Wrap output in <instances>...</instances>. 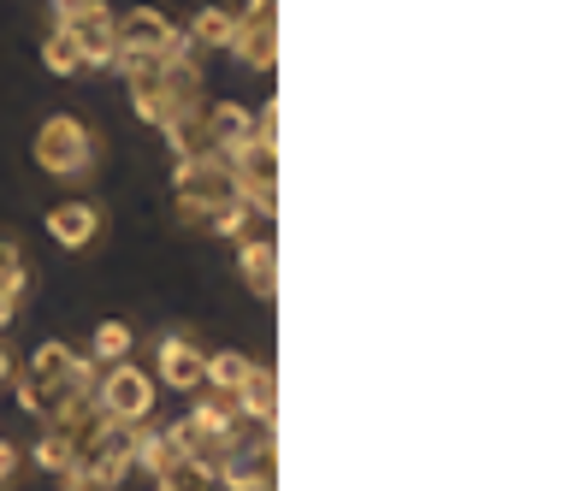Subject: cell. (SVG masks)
Instances as JSON below:
<instances>
[{
    "instance_id": "obj_1",
    "label": "cell",
    "mask_w": 568,
    "mask_h": 491,
    "mask_svg": "<svg viewBox=\"0 0 568 491\" xmlns=\"http://www.w3.org/2000/svg\"><path fill=\"white\" fill-rule=\"evenodd\" d=\"M124 90H131V108L142 125L166 131L172 119H184L195 108H207V78H202V48L190 37L172 48L166 60H142L124 65Z\"/></svg>"
},
{
    "instance_id": "obj_2",
    "label": "cell",
    "mask_w": 568,
    "mask_h": 491,
    "mask_svg": "<svg viewBox=\"0 0 568 491\" xmlns=\"http://www.w3.org/2000/svg\"><path fill=\"white\" fill-rule=\"evenodd\" d=\"M30 154H36V166H42L48 178H89L95 161H101V131L78 113H53V119H42Z\"/></svg>"
},
{
    "instance_id": "obj_3",
    "label": "cell",
    "mask_w": 568,
    "mask_h": 491,
    "mask_svg": "<svg viewBox=\"0 0 568 491\" xmlns=\"http://www.w3.org/2000/svg\"><path fill=\"white\" fill-rule=\"evenodd\" d=\"M172 190H178V207H190V214H213V207H237L243 202V184L231 161L220 154H207V161H178L172 166Z\"/></svg>"
},
{
    "instance_id": "obj_4",
    "label": "cell",
    "mask_w": 568,
    "mask_h": 491,
    "mask_svg": "<svg viewBox=\"0 0 568 491\" xmlns=\"http://www.w3.org/2000/svg\"><path fill=\"white\" fill-rule=\"evenodd\" d=\"M95 402L106 409L113 427H149V420H154V374H149V367H136V361L101 367Z\"/></svg>"
},
{
    "instance_id": "obj_5",
    "label": "cell",
    "mask_w": 568,
    "mask_h": 491,
    "mask_svg": "<svg viewBox=\"0 0 568 491\" xmlns=\"http://www.w3.org/2000/svg\"><path fill=\"white\" fill-rule=\"evenodd\" d=\"M113 42H119V72H124V65H142V60H166L184 42V30L160 7H131L113 19Z\"/></svg>"
},
{
    "instance_id": "obj_6",
    "label": "cell",
    "mask_w": 568,
    "mask_h": 491,
    "mask_svg": "<svg viewBox=\"0 0 568 491\" xmlns=\"http://www.w3.org/2000/svg\"><path fill=\"white\" fill-rule=\"evenodd\" d=\"M243 72H273L278 65V0H248L231 24V48Z\"/></svg>"
},
{
    "instance_id": "obj_7",
    "label": "cell",
    "mask_w": 568,
    "mask_h": 491,
    "mask_svg": "<svg viewBox=\"0 0 568 491\" xmlns=\"http://www.w3.org/2000/svg\"><path fill=\"white\" fill-rule=\"evenodd\" d=\"M266 473H278V438L273 432H261L255 444H231L220 462H213V485L220 491H248L255 480H266Z\"/></svg>"
},
{
    "instance_id": "obj_8",
    "label": "cell",
    "mask_w": 568,
    "mask_h": 491,
    "mask_svg": "<svg viewBox=\"0 0 568 491\" xmlns=\"http://www.w3.org/2000/svg\"><path fill=\"white\" fill-rule=\"evenodd\" d=\"M154 379L166 385V391H178V397H195V391H202V379H207V349L190 344V331L160 338V349H154Z\"/></svg>"
},
{
    "instance_id": "obj_9",
    "label": "cell",
    "mask_w": 568,
    "mask_h": 491,
    "mask_svg": "<svg viewBox=\"0 0 568 491\" xmlns=\"http://www.w3.org/2000/svg\"><path fill=\"white\" fill-rule=\"evenodd\" d=\"M42 225H48V237L60 243V249H89V243L101 237V207L95 202H60V207H48L42 214Z\"/></svg>"
},
{
    "instance_id": "obj_10",
    "label": "cell",
    "mask_w": 568,
    "mask_h": 491,
    "mask_svg": "<svg viewBox=\"0 0 568 491\" xmlns=\"http://www.w3.org/2000/svg\"><path fill=\"white\" fill-rule=\"evenodd\" d=\"M207 136H213V154H220V161H237V154L255 143V113H248L243 101H213Z\"/></svg>"
},
{
    "instance_id": "obj_11",
    "label": "cell",
    "mask_w": 568,
    "mask_h": 491,
    "mask_svg": "<svg viewBox=\"0 0 568 491\" xmlns=\"http://www.w3.org/2000/svg\"><path fill=\"white\" fill-rule=\"evenodd\" d=\"M237 273L261 303H273L278 296V243L273 237H243L237 243Z\"/></svg>"
},
{
    "instance_id": "obj_12",
    "label": "cell",
    "mask_w": 568,
    "mask_h": 491,
    "mask_svg": "<svg viewBox=\"0 0 568 491\" xmlns=\"http://www.w3.org/2000/svg\"><path fill=\"white\" fill-rule=\"evenodd\" d=\"M71 37H78V48H83V72L89 65H95V72H119V42H113V12H106V0L83 24H71Z\"/></svg>"
},
{
    "instance_id": "obj_13",
    "label": "cell",
    "mask_w": 568,
    "mask_h": 491,
    "mask_svg": "<svg viewBox=\"0 0 568 491\" xmlns=\"http://www.w3.org/2000/svg\"><path fill=\"white\" fill-rule=\"evenodd\" d=\"M237 409L243 420H255L261 432H273V415H278V379H273V367H248V379H243V391H237Z\"/></svg>"
},
{
    "instance_id": "obj_14",
    "label": "cell",
    "mask_w": 568,
    "mask_h": 491,
    "mask_svg": "<svg viewBox=\"0 0 568 491\" xmlns=\"http://www.w3.org/2000/svg\"><path fill=\"white\" fill-rule=\"evenodd\" d=\"M166 149H172V161H207L213 154V136H207V108H195V113H184V119H172L166 131Z\"/></svg>"
},
{
    "instance_id": "obj_15",
    "label": "cell",
    "mask_w": 568,
    "mask_h": 491,
    "mask_svg": "<svg viewBox=\"0 0 568 491\" xmlns=\"http://www.w3.org/2000/svg\"><path fill=\"white\" fill-rule=\"evenodd\" d=\"M172 462H184L178 456V444L166 438V427H136V444H131V468L136 473H149V480H160Z\"/></svg>"
},
{
    "instance_id": "obj_16",
    "label": "cell",
    "mask_w": 568,
    "mask_h": 491,
    "mask_svg": "<svg viewBox=\"0 0 568 491\" xmlns=\"http://www.w3.org/2000/svg\"><path fill=\"white\" fill-rule=\"evenodd\" d=\"M248 367H255V361H248L243 356V349H207V391H231V397H237L243 391V379H248Z\"/></svg>"
},
{
    "instance_id": "obj_17",
    "label": "cell",
    "mask_w": 568,
    "mask_h": 491,
    "mask_svg": "<svg viewBox=\"0 0 568 491\" xmlns=\"http://www.w3.org/2000/svg\"><path fill=\"white\" fill-rule=\"evenodd\" d=\"M30 462L42 468V473H53V480H65V473L78 468V444H71L65 432H53V427H48V432L30 444Z\"/></svg>"
},
{
    "instance_id": "obj_18",
    "label": "cell",
    "mask_w": 568,
    "mask_h": 491,
    "mask_svg": "<svg viewBox=\"0 0 568 491\" xmlns=\"http://www.w3.org/2000/svg\"><path fill=\"white\" fill-rule=\"evenodd\" d=\"M131 344H136V331L124 326V320H101V326H95V338H89V361H101V367L131 361Z\"/></svg>"
},
{
    "instance_id": "obj_19",
    "label": "cell",
    "mask_w": 568,
    "mask_h": 491,
    "mask_svg": "<svg viewBox=\"0 0 568 491\" xmlns=\"http://www.w3.org/2000/svg\"><path fill=\"white\" fill-rule=\"evenodd\" d=\"M231 24H237V12H225V7H202V12L190 19L184 37L207 54V48H231Z\"/></svg>"
},
{
    "instance_id": "obj_20",
    "label": "cell",
    "mask_w": 568,
    "mask_h": 491,
    "mask_svg": "<svg viewBox=\"0 0 568 491\" xmlns=\"http://www.w3.org/2000/svg\"><path fill=\"white\" fill-rule=\"evenodd\" d=\"M42 65H48L53 78H78V72H83V48H78V37L53 24L48 42H42Z\"/></svg>"
},
{
    "instance_id": "obj_21",
    "label": "cell",
    "mask_w": 568,
    "mask_h": 491,
    "mask_svg": "<svg viewBox=\"0 0 568 491\" xmlns=\"http://www.w3.org/2000/svg\"><path fill=\"white\" fill-rule=\"evenodd\" d=\"M160 485H172V491H213V462L184 456V462H172L166 473H160Z\"/></svg>"
},
{
    "instance_id": "obj_22",
    "label": "cell",
    "mask_w": 568,
    "mask_h": 491,
    "mask_svg": "<svg viewBox=\"0 0 568 491\" xmlns=\"http://www.w3.org/2000/svg\"><path fill=\"white\" fill-rule=\"evenodd\" d=\"M202 232H213V237H248V207L237 202V207H213V214L202 219Z\"/></svg>"
},
{
    "instance_id": "obj_23",
    "label": "cell",
    "mask_w": 568,
    "mask_h": 491,
    "mask_svg": "<svg viewBox=\"0 0 568 491\" xmlns=\"http://www.w3.org/2000/svg\"><path fill=\"white\" fill-rule=\"evenodd\" d=\"M0 290H30V273H24V249L12 237H0Z\"/></svg>"
},
{
    "instance_id": "obj_24",
    "label": "cell",
    "mask_w": 568,
    "mask_h": 491,
    "mask_svg": "<svg viewBox=\"0 0 568 491\" xmlns=\"http://www.w3.org/2000/svg\"><path fill=\"white\" fill-rule=\"evenodd\" d=\"M65 491H119V480H106V473H95V468H71L65 473Z\"/></svg>"
},
{
    "instance_id": "obj_25",
    "label": "cell",
    "mask_w": 568,
    "mask_h": 491,
    "mask_svg": "<svg viewBox=\"0 0 568 491\" xmlns=\"http://www.w3.org/2000/svg\"><path fill=\"white\" fill-rule=\"evenodd\" d=\"M255 143L278 149V101H261L255 108Z\"/></svg>"
},
{
    "instance_id": "obj_26",
    "label": "cell",
    "mask_w": 568,
    "mask_h": 491,
    "mask_svg": "<svg viewBox=\"0 0 568 491\" xmlns=\"http://www.w3.org/2000/svg\"><path fill=\"white\" fill-rule=\"evenodd\" d=\"M18 468H24V456H18L12 438H0V491H12V485H18Z\"/></svg>"
},
{
    "instance_id": "obj_27",
    "label": "cell",
    "mask_w": 568,
    "mask_h": 491,
    "mask_svg": "<svg viewBox=\"0 0 568 491\" xmlns=\"http://www.w3.org/2000/svg\"><path fill=\"white\" fill-rule=\"evenodd\" d=\"M12 374H18V361H12V344H0V385H12Z\"/></svg>"
},
{
    "instance_id": "obj_28",
    "label": "cell",
    "mask_w": 568,
    "mask_h": 491,
    "mask_svg": "<svg viewBox=\"0 0 568 491\" xmlns=\"http://www.w3.org/2000/svg\"><path fill=\"white\" fill-rule=\"evenodd\" d=\"M248 491H278V473H266V480H255Z\"/></svg>"
},
{
    "instance_id": "obj_29",
    "label": "cell",
    "mask_w": 568,
    "mask_h": 491,
    "mask_svg": "<svg viewBox=\"0 0 568 491\" xmlns=\"http://www.w3.org/2000/svg\"><path fill=\"white\" fill-rule=\"evenodd\" d=\"M154 491H172V485H160V480H154Z\"/></svg>"
}]
</instances>
